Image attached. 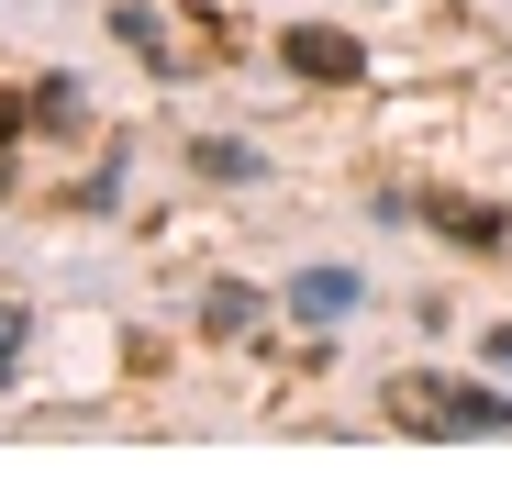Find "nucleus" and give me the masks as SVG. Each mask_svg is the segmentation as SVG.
Listing matches in <instances>:
<instances>
[{
  "label": "nucleus",
  "instance_id": "obj_1",
  "mask_svg": "<svg viewBox=\"0 0 512 501\" xmlns=\"http://www.w3.org/2000/svg\"><path fill=\"white\" fill-rule=\"evenodd\" d=\"M401 424H423V435H512V390H479V379H401Z\"/></svg>",
  "mask_w": 512,
  "mask_h": 501
},
{
  "label": "nucleus",
  "instance_id": "obj_2",
  "mask_svg": "<svg viewBox=\"0 0 512 501\" xmlns=\"http://www.w3.org/2000/svg\"><path fill=\"white\" fill-rule=\"evenodd\" d=\"M279 301H290L301 323H357V301H368V279H357V268H301V279H290Z\"/></svg>",
  "mask_w": 512,
  "mask_h": 501
},
{
  "label": "nucleus",
  "instance_id": "obj_3",
  "mask_svg": "<svg viewBox=\"0 0 512 501\" xmlns=\"http://www.w3.org/2000/svg\"><path fill=\"white\" fill-rule=\"evenodd\" d=\"M279 56H290L301 78H323V90H334V78H357V34H323V23H290Z\"/></svg>",
  "mask_w": 512,
  "mask_h": 501
},
{
  "label": "nucleus",
  "instance_id": "obj_4",
  "mask_svg": "<svg viewBox=\"0 0 512 501\" xmlns=\"http://www.w3.org/2000/svg\"><path fill=\"white\" fill-rule=\"evenodd\" d=\"M34 134H78V123H90V90H78V78H34Z\"/></svg>",
  "mask_w": 512,
  "mask_h": 501
},
{
  "label": "nucleus",
  "instance_id": "obj_5",
  "mask_svg": "<svg viewBox=\"0 0 512 501\" xmlns=\"http://www.w3.org/2000/svg\"><path fill=\"white\" fill-rule=\"evenodd\" d=\"M190 167H201V179H223V190H245V179H256V145H234V134H201V145H190Z\"/></svg>",
  "mask_w": 512,
  "mask_h": 501
},
{
  "label": "nucleus",
  "instance_id": "obj_6",
  "mask_svg": "<svg viewBox=\"0 0 512 501\" xmlns=\"http://www.w3.org/2000/svg\"><path fill=\"white\" fill-rule=\"evenodd\" d=\"M201 323H212V334H245V323H256V290H245V279H212V290H201Z\"/></svg>",
  "mask_w": 512,
  "mask_h": 501
},
{
  "label": "nucleus",
  "instance_id": "obj_7",
  "mask_svg": "<svg viewBox=\"0 0 512 501\" xmlns=\"http://www.w3.org/2000/svg\"><path fill=\"white\" fill-rule=\"evenodd\" d=\"M435 223H446L457 245H501V212H490V201H435Z\"/></svg>",
  "mask_w": 512,
  "mask_h": 501
},
{
  "label": "nucleus",
  "instance_id": "obj_8",
  "mask_svg": "<svg viewBox=\"0 0 512 501\" xmlns=\"http://www.w3.org/2000/svg\"><path fill=\"white\" fill-rule=\"evenodd\" d=\"M112 34H123V45H134V56H167V23H156V12H145V0H112Z\"/></svg>",
  "mask_w": 512,
  "mask_h": 501
},
{
  "label": "nucleus",
  "instance_id": "obj_9",
  "mask_svg": "<svg viewBox=\"0 0 512 501\" xmlns=\"http://www.w3.org/2000/svg\"><path fill=\"white\" fill-rule=\"evenodd\" d=\"M23 346H34V312H23V301H0V390H12V368H23Z\"/></svg>",
  "mask_w": 512,
  "mask_h": 501
},
{
  "label": "nucleus",
  "instance_id": "obj_10",
  "mask_svg": "<svg viewBox=\"0 0 512 501\" xmlns=\"http://www.w3.org/2000/svg\"><path fill=\"white\" fill-rule=\"evenodd\" d=\"M490 368H501V379H512V323H501V334H490Z\"/></svg>",
  "mask_w": 512,
  "mask_h": 501
}]
</instances>
